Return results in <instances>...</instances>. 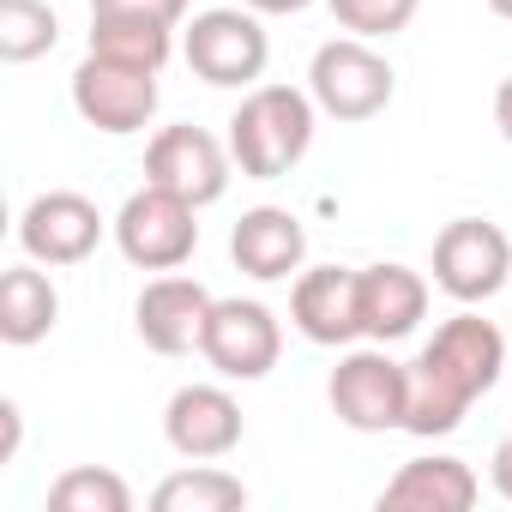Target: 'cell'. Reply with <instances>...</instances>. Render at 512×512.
I'll use <instances>...</instances> for the list:
<instances>
[{
	"label": "cell",
	"instance_id": "obj_21",
	"mask_svg": "<svg viewBox=\"0 0 512 512\" xmlns=\"http://www.w3.org/2000/svg\"><path fill=\"white\" fill-rule=\"evenodd\" d=\"M61 37V19L49 0H0V61L25 67L37 55H49Z\"/></svg>",
	"mask_w": 512,
	"mask_h": 512
},
{
	"label": "cell",
	"instance_id": "obj_20",
	"mask_svg": "<svg viewBox=\"0 0 512 512\" xmlns=\"http://www.w3.org/2000/svg\"><path fill=\"white\" fill-rule=\"evenodd\" d=\"M151 506H157V512H241V506H247V488H241L229 470L199 464V470H181V476L157 482Z\"/></svg>",
	"mask_w": 512,
	"mask_h": 512
},
{
	"label": "cell",
	"instance_id": "obj_4",
	"mask_svg": "<svg viewBox=\"0 0 512 512\" xmlns=\"http://www.w3.org/2000/svg\"><path fill=\"white\" fill-rule=\"evenodd\" d=\"M332 416L356 434H386V428H404L410 416V368L392 362L386 350H350L338 368H332Z\"/></svg>",
	"mask_w": 512,
	"mask_h": 512
},
{
	"label": "cell",
	"instance_id": "obj_12",
	"mask_svg": "<svg viewBox=\"0 0 512 512\" xmlns=\"http://www.w3.org/2000/svg\"><path fill=\"white\" fill-rule=\"evenodd\" d=\"M290 320L308 344H356L362 338V272L350 266H314L290 290Z\"/></svg>",
	"mask_w": 512,
	"mask_h": 512
},
{
	"label": "cell",
	"instance_id": "obj_29",
	"mask_svg": "<svg viewBox=\"0 0 512 512\" xmlns=\"http://www.w3.org/2000/svg\"><path fill=\"white\" fill-rule=\"evenodd\" d=\"M488 7H494V13H500V19H512V0H488Z\"/></svg>",
	"mask_w": 512,
	"mask_h": 512
},
{
	"label": "cell",
	"instance_id": "obj_7",
	"mask_svg": "<svg viewBox=\"0 0 512 512\" xmlns=\"http://www.w3.org/2000/svg\"><path fill=\"white\" fill-rule=\"evenodd\" d=\"M181 55H187V67L205 79V85H253L266 73V61H272V43H266V31H260V19H253V7L241 13V7H211V13H199L193 25H187V43H181Z\"/></svg>",
	"mask_w": 512,
	"mask_h": 512
},
{
	"label": "cell",
	"instance_id": "obj_8",
	"mask_svg": "<svg viewBox=\"0 0 512 512\" xmlns=\"http://www.w3.org/2000/svg\"><path fill=\"white\" fill-rule=\"evenodd\" d=\"M199 356L223 374V380H266L284 356V332H278V314L266 302H211V320H205V338H199Z\"/></svg>",
	"mask_w": 512,
	"mask_h": 512
},
{
	"label": "cell",
	"instance_id": "obj_3",
	"mask_svg": "<svg viewBox=\"0 0 512 512\" xmlns=\"http://www.w3.org/2000/svg\"><path fill=\"white\" fill-rule=\"evenodd\" d=\"M199 205H187L181 193L169 187H139L121 217H115V247L127 253V266L139 272H175L193 260V247H199V223H193Z\"/></svg>",
	"mask_w": 512,
	"mask_h": 512
},
{
	"label": "cell",
	"instance_id": "obj_16",
	"mask_svg": "<svg viewBox=\"0 0 512 512\" xmlns=\"http://www.w3.org/2000/svg\"><path fill=\"white\" fill-rule=\"evenodd\" d=\"M476 494H482V482L464 458H410L380 488V506L386 512H470Z\"/></svg>",
	"mask_w": 512,
	"mask_h": 512
},
{
	"label": "cell",
	"instance_id": "obj_26",
	"mask_svg": "<svg viewBox=\"0 0 512 512\" xmlns=\"http://www.w3.org/2000/svg\"><path fill=\"white\" fill-rule=\"evenodd\" d=\"M488 476H494V488H500V494L512 500V434H506V440L494 446V458H488Z\"/></svg>",
	"mask_w": 512,
	"mask_h": 512
},
{
	"label": "cell",
	"instance_id": "obj_25",
	"mask_svg": "<svg viewBox=\"0 0 512 512\" xmlns=\"http://www.w3.org/2000/svg\"><path fill=\"white\" fill-rule=\"evenodd\" d=\"M0 428H7V440H0V464H13V452H19V404L13 398H0Z\"/></svg>",
	"mask_w": 512,
	"mask_h": 512
},
{
	"label": "cell",
	"instance_id": "obj_19",
	"mask_svg": "<svg viewBox=\"0 0 512 512\" xmlns=\"http://www.w3.org/2000/svg\"><path fill=\"white\" fill-rule=\"evenodd\" d=\"M175 25H157V19H133V13H91V55L103 61H121V67H145V73H163V61L175 55Z\"/></svg>",
	"mask_w": 512,
	"mask_h": 512
},
{
	"label": "cell",
	"instance_id": "obj_2",
	"mask_svg": "<svg viewBox=\"0 0 512 512\" xmlns=\"http://www.w3.org/2000/svg\"><path fill=\"white\" fill-rule=\"evenodd\" d=\"M314 109L320 103L296 85H253L241 97V109L229 115V151H235L241 175H253V181L290 175L314 145Z\"/></svg>",
	"mask_w": 512,
	"mask_h": 512
},
{
	"label": "cell",
	"instance_id": "obj_22",
	"mask_svg": "<svg viewBox=\"0 0 512 512\" xmlns=\"http://www.w3.org/2000/svg\"><path fill=\"white\" fill-rule=\"evenodd\" d=\"M49 506L55 512H133V488L103 464H79L49 488Z\"/></svg>",
	"mask_w": 512,
	"mask_h": 512
},
{
	"label": "cell",
	"instance_id": "obj_6",
	"mask_svg": "<svg viewBox=\"0 0 512 512\" xmlns=\"http://www.w3.org/2000/svg\"><path fill=\"white\" fill-rule=\"evenodd\" d=\"M398 79L386 67V55H374L362 37H338L314 55L308 67V97L332 115V121H374L392 103Z\"/></svg>",
	"mask_w": 512,
	"mask_h": 512
},
{
	"label": "cell",
	"instance_id": "obj_17",
	"mask_svg": "<svg viewBox=\"0 0 512 512\" xmlns=\"http://www.w3.org/2000/svg\"><path fill=\"white\" fill-rule=\"evenodd\" d=\"M428 314V284L410 266H368L362 272V338L398 344L422 326Z\"/></svg>",
	"mask_w": 512,
	"mask_h": 512
},
{
	"label": "cell",
	"instance_id": "obj_9",
	"mask_svg": "<svg viewBox=\"0 0 512 512\" xmlns=\"http://www.w3.org/2000/svg\"><path fill=\"white\" fill-rule=\"evenodd\" d=\"M73 109L97 127V133H139L157 115V73L145 67H121L103 55H85L73 73Z\"/></svg>",
	"mask_w": 512,
	"mask_h": 512
},
{
	"label": "cell",
	"instance_id": "obj_27",
	"mask_svg": "<svg viewBox=\"0 0 512 512\" xmlns=\"http://www.w3.org/2000/svg\"><path fill=\"white\" fill-rule=\"evenodd\" d=\"M494 127H500L506 145H512V79H500V91H494Z\"/></svg>",
	"mask_w": 512,
	"mask_h": 512
},
{
	"label": "cell",
	"instance_id": "obj_24",
	"mask_svg": "<svg viewBox=\"0 0 512 512\" xmlns=\"http://www.w3.org/2000/svg\"><path fill=\"white\" fill-rule=\"evenodd\" d=\"M91 13H133V19H157V25H181L187 0H91Z\"/></svg>",
	"mask_w": 512,
	"mask_h": 512
},
{
	"label": "cell",
	"instance_id": "obj_23",
	"mask_svg": "<svg viewBox=\"0 0 512 512\" xmlns=\"http://www.w3.org/2000/svg\"><path fill=\"white\" fill-rule=\"evenodd\" d=\"M416 7H422V0H332V19L350 37L374 43V37H398L416 19Z\"/></svg>",
	"mask_w": 512,
	"mask_h": 512
},
{
	"label": "cell",
	"instance_id": "obj_13",
	"mask_svg": "<svg viewBox=\"0 0 512 512\" xmlns=\"http://www.w3.org/2000/svg\"><path fill=\"white\" fill-rule=\"evenodd\" d=\"M163 434L181 458L193 464H211V458H229L241 446V404L223 392V386H181L163 410Z\"/></svg>",
	"mask_w": 512,
	"mask_h": 512
},
{
	"label": "cell",
	"instance_id": "obj_14",
	"mask_svg": "<svg viewBox=\"0 0 512 512\" xmlns=\"http://www.w3.org/2000/svg\"><path fill=\"white\" fill-rule=\"evenodd\" d=\"M205 320H211V296H205V284H193V278H157V284H145V296H139V308H133V326H139L145 350H157V356H187V350H199Z\"/></svg>",
	"mask_w": 512,
	"mask_h": 512
},
{
	"label": "cell",
	"instance_id": "obj_1",
	"mask_svg": "<svg viewBox=\"0 0 512 512\" xmlns=\"http://www.w3.org/2000/svg\"><path fill=\"white\" fill-rule=\"evenodd\" d=\"M500 368H506V338H500L494 320H482V314L446 320L422 344V356L410 362V416H404V428L422 434V440L452 434L464 422V410L500 380Z\"/></svg>",
	"mask_w": 512,
	"mask_h": 512
},
{
	"label": "cell",
	"instance_id": "obj_15",
	"mask_svg": "<svg viewBox=\"0 0 512 512\" xmlns=\"http://www.w3.org/2000/svg\"><path fill=\"white\" fill-rule=\"evenodd\" d=\"M302 253H308V229L284 205H253V211H241V223L229 235V260L247 278H260V284H278V278L302 272Z\"/></svg>",
	"mask_w": 512,
	"mask_h": 512
},
{
	"label": "cell",
	"instance_id": "obj_10",
	"mask_svg": "<svg viewBox=\"0 0 512 512\" xmlns=\"http://www.w3.org/2000/svg\"><path fill=\"white\" fill-rule=\"evenodd\" d=\"M229 163L235 151H223L205 127H163L145 151V181L181 193L187 205H217L229 193Z\"/></svg>",
	"mask_w": 512,
	"mask_h": 512
},
{
	"label": "cell",
	"instance_id": "obj_11",
	"mask_svg": "<svg viewBox=\"0 0 512 512\" xmlns=\"http://www.w3.org/2000/svg\"><path fill=\"white\" fill-rule=\"evenodd\" d=\"M103 211L85 199V193H67V187H55V193H37L31 205H25V217H19V247L31 253L37 266H79V260H91L97 253V241H103Z\"/></svg>",
	"mask_w": 512,
	"mask_h": 512
},
{
	"label": "cell",
	"instance_id": "obj_5",
	"mask_svg": "<svg viewBox=\"0 0 512 512\" xmlns=\"http://www.w3.org/2000/svg\"><path fill=\"white\" fill-rule=\"evenodd\" d=\"M506 278H512V241H506L500 223H488V217H458V223L440 229V241H434V284H440L452 302L476 308V302L500 296Z\"/></svg>",
	"mask_w": 512,
	"mask_h": 512
},
{
	"label": "cell",
	"instance_id": "obj_18",
	"mask_svg": "<svg viewBox=\"0 0 512 512\" xmlns=\"http://www.w3.org/2000/svg\"><path fill=\"white\" fill-rule=\"evenodd\" d=\"M55 320H61V296H55V284L37 266H13L7 278H0V338H7L13 350L49 338Z\"/></svg>",
	"mask_w": 512,
	"mask_h": 512
},
{
	"label": "cell",
	"instance_id": "obj_28",
	"mask_svg": "<svg viewBox=\"0 0 512 512\" xmlns=\"http://www.w3.org/2000/svg\"><path fill=\"white\" fill-rule=\"evenodd\" d=\"M247 7H253V13H308L314 0H247Z\"/></svg>",
	"mask_w": 512,
	"mask_h": 512
}]
</instances>
